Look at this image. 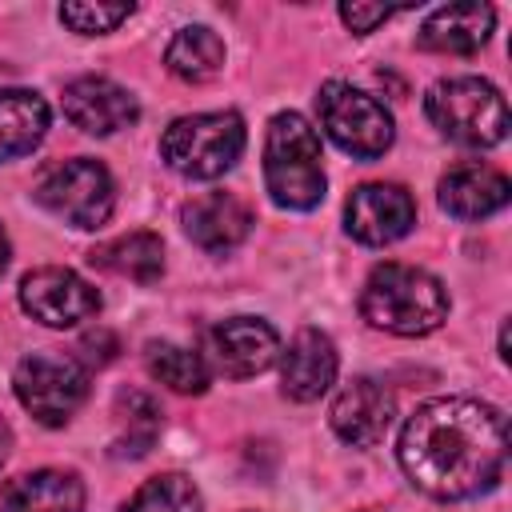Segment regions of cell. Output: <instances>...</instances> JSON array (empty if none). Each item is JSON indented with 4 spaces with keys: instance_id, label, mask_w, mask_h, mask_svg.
<instances>
[{
    "instance_id": "14",
    "label": "cell",
    "mask_w": 512,
    "mask_h": 512,
    "mask_svg": "<svg viewBox=\"0 0 512 512\" xmlns=\"http://www.w3.org/2000/svg\"><path fill=\"white\" fill-rule=\"evenodd\" d=\"M184 232L204 252H232L252 232V208L232 192H204L180 212Z\"/></svg>"
},
{
    "instance_id": "26",
    "label": "cell",
    "mask_w": 512,
    "mask_h": 512,
    "mask_svg": "<svg viewBox=\"0 0 512 512\" xmlns=\"http://www.w3.org/2000/svg\"><path fill=\"white\" fill-rule=\"evenodd\" d=\"M388 16H396V8H384V4H340V20H344L352 32H372V28L384 24Z\"/></svg>"
},
{
    "instance_id": "8",
    "label": "cell",
    "mask_w": 512,
    "mask_h": 512,
    "mask_svg": "<svg viewBox=\"0 0 512 512\" xmlns=\"http://www.w3.org/2000/svg\"><path fill=\"white\" fill-rule=\"evenodd\" d=\"M16 400L48 428H60L72 420V412L88 396V368L76 356L64 352H28L12 372Z\"/></svg>"
},
{
    "instance_id": "23",
    "label": "cell",
    "mask_w": 512,
    "mask_h": 512,
    "mask_svg": "<svg viewBox=\"0 0 512 512\" xmlns=\"http://www.w3.org/2000/svg\"><path fill=\"white\" fill-rule=\"evenodd\" d=\"M120 512H204V500H200V488L184 472H160L144 480L120 504Z\"/></svg>"
},
{
    "instance_id": "1",
    "label": "cell",
    "mask_w": 512,
    "mask_h": 512,
    "mask_svg": "<svg viewBox=\"0 0 512 512\" xmlns=\"http://www.w3.org/2000/svg\"><path fill=\"white\" fill-rule=\"evenodd\" d=\"M404 476L432 500H468L500 484L508 460V420L472 396L420 404L396 444Z\"/></svg>"
},
{
    "instance_id": "4",
    "label": "cell",
    "mask_w": 512,
    "mask_h": 512,
    "mask_svg": "<svg viewBox=\"0 0 512 512\" xmlns=\"http://www.w3.org/2000/svg\"><path fill=\"white\" fill-rule=\"evenodd\" d=\"M424 112L440 128V136L464 148H496L508 136V104L500 88L480 76L436 80L424 96Z\"/></svg>"
},
{
    "instance_id": "16",
    "label": "cell",
    "mask_w": 512,
    "mask_h": 512,
    "mask_svg": "<svg viewBox=\"0 0 512 512\" xmlns=\"http://www.w3.org/2000/svg\"><path fill=\"white\" fill-rule=\"evenodd\" d=\"M508 196H512L508 176L488 164H456L436 188L440 208L456 220H484V216L500 212L508 204Z\"/></svg>"
},
{
    "instance_id": "12",
    "label": "cell",
    "mask_w": 512,
    "mask_h": 512,
    "mask_svg": "<svg viewBox=\"0 0 512 512\" xmlns=\"http://www.w3.org/2000/svg\"><path fill=\"white\" fill-rule=\"evenodd\" d=\"M64 116L88 136H112L140 120V104L108 76H80L64 88Z\"/></svg>"
},
{
    "instance_id": "17",
    "label": "cell",
    "mask_w": 512,
    "mask_h": 512,
    "mask_svg": "<svg viewBox=\"0 0 512 512\" xmlns=\"http://www.w3.org/2000/svg\"><path fill=\"white\" fill-rule=\"evenodd\" d=\"M496 24V12L492 4H480V0H468V4H444L436 8L420 32H416V44L428 48V52H448V56H468L476 52L488 32Z\"/></svg>"
},
{
    "instance_id": "18",
    "label": "cell",
    "mask_w": 512,
    "mask_h": 512,
    "mask_svg": "<svg viewBox=\"0 0 512 512\" xmlns=\"http://www.w3.org/2000/svg\"><path fill=\"white\" fill-rule=\"evenodd\" d=\"M0 512H84V480L64 468H36L0 488Z\"/></svg>"
},
{
    "instance_id": "7",
    "label": "cell",
    "mask_w": 512,
    "mask_h": 512,
    "mask_svg": "<svg viewBox=\"0 0 512 512\" xmlns=\"http://www.w3.org/2000/svg\"><path fill=\"white\" fill-rule=\"evenodd\" d=\"M32 196H36L40 208H48L52 216H60L72 228H100L112 216L116 184H112V176L100 160L76 156V160L52 164L36 180Z\"/></svg>"
},
{
    "instance_id": "20",
    "label": "cell",
    "mask_w": 512,
    "mask_h": 512,
    "mask_svg": "<svg viewBox=\"0 0 512 512\" xmlns=\"http://www.w3.org/2000/svg\"><path fill=\"white\" fill-rule=\"evenodd\" d=\"M88 260L100 272H112V276H124L136 284H152L164 272V244L152 232H128V236H116L108 244H96L88 252Z\"/></svg>"
},
{
    "instance_id": "15",
    "label": "cell",
    "mask_w": 512,
    "mask_h": 512,
    "mask_svg": "<svg viewBox=\"0 0 512 512\" xmlns=\"http://www.w3.org/2000/svg\"><path fill=\"white\" fill-rule=\"evenodd\" d=\"M336 380V348L320 328H300L280 356V384L284 396L308 404L320 400Z\"/></svg>"
},
{
    "instance_id": "24",
    "label": "cell",
    "mask_w": 512,
    "mask_h": 512,
    "mask_svg": "<svg viewBox=\"0 0 512 512\" xmlns=\"http://www.w3.org/2000/svg\"><path fill=\"white\" fill-rule=\"evenodd\" d=\"M116 416H120V436H116V456H144L160 432V408L144 392H120L116 396Z\"/></svg>"
},
{
    "instance_id": "21",
    "label": "cell",
    "mask_w": 512,
    "mask_h": 512,
    "mask_svg": "<svg viewBox=\"0 0 512 512\" xmlns=\"http://www.w3.org/2000/svg\"><path fill=\"white\" fill-rule=\"evenodd\" d=\"M164 64L172 76H180L188 84H204V80L220 76V68H224V40L208 24H188L168 40Z\"/></svg>"
},
{
    "instance_id": "25",
    "label": "cell",
    "mask_w": 512,
    "mask_h": 512,
    "mask_svg": "<svg viewBox=\"0 0 512 512\" xmlns=\"http://www.w3.org/2000/svg\"><path fill=\"white\" fill-rule=\"evenodd\" d=\"M132 16V4H60V20L80 32V36H100V32H112L116 24H124Z\"/></svg>"
},
{
    "instance_id": "3",
    "label": "cell",
    "mask_w": 512,
    "mask_h": 512,
    "mask_svg": "<svg viewBox=\"0 0 512 512\" xmlns=\"http://www.w3.org/2000/svg\"><path fill=\"white\" fill-rule=\"evenodd\" d=\"M264 184L280 208L308 212L324 200V152L300 112H276L264 136Z\"/></svg>"
},
{
    "instance_id": "28",
    "label": "cell",
    "mask_w": 512,
    "mask_h": 512,
    "mask_svg": "<svg viewBox=\"0 0 512 512\" xmlns=\"http://www.w3.org/2000/svg\"><path fill=\"white\" fill-rule=\"evenodd\" d=\"M8 256H12V248H8V232H4V224H0V276H4V268H8Z\"/></svg>"
},
{
    "instance_id": "9",
    "label": "cell",
    "mask_w": 512,
    "mask_h": 512,
    "mask_svg": "<svg viewBox=\"0 0 512 512\" xmlns=\"http://www.w3.org/2000/svg\"><path fill=\"white\" fill-rule=\"evenodd\" d=\"M20 308L48 328H72L100 312V292L80 272L48 264L20 280Z\"/></svg>"
},
{
    "instance_id": "13",
    "label": "cell",
    "mask_w": 512,
    "mask_h": 512,
    "mask_svg": "<svg viewBox=\"0 0 512 512\" xmlns=\"http://www.w3.org/2000/svg\"><path fill=\"white\" fill-rule=\"evenodd\" d=\"M392 416H396V400H392V392H388L380 380H372V376L348 380V384L336 392L332 412H328L332 432H336L344 444H352V448H372V444L388 432Z\"/></svg>"
},
{
    "instance_id": "10",
    "label": "cell",
    "mask_w": 512,
    "mask_h": 512,
    "mask_svg": "<svg viewBox=\"0 0 512 512\" xmlns=\"http://www.w3.org/2000/svg\"><path fill=\"white\" fill-rule=\"evenodd\" d=\"M280 356V336L260 316H228L208 332V360L228 380H248L272 368Z\"/></svg>"
},
{
    "instance_id": "19",
    "label": "cell",
    "mask_w": 512,
    "mask_h": 512,
    "mask_svg": "<svg viewBox=\"0 0 512 512\" xmlns=\"http://www.w3.org/2000/svg\"><path fill=\"white\" fill-rule=\"evenodd\" d=\"M48 104L32 88H4L0 92V164L28 156L48 132Z\"/></svg>"
},
{
    "instance_id": "11",
    "label": "cell",
    "mask_w": 512,
    "mask_h": 512,
    "mask_svg": "<svg viewBox=\"0 0 512 512\" xmlns=\"http://www.w3.org/2000/svg\"><path fill=\"white\" fill-rule=\"evenodd\" d=\"M344 224L360 244H392L412 232L416 200L400 184H360L344 204Z\"/></svg>"
},
{
    "instance_id": "27",
    "label": "cell",
    "mask_w": 512,
    "mask_h": 512,
    "mask_svg": "<svg viewBox=\"0 0 512 512\" xmlns=\"http://www.w3.org/2000/svg\"><path fill=\"white\" fill-rule=\"evenodd\" d=\"M8 452H12V428L0 420V468H4V460H8Z\"/></svg>"
},
{
    "instance_id": "22",
    "label": "cell",
    "mask_w": 512,
    "mask_h": 512,
    "mask_svg": "<svg viewBox=\"0 0 512 512\" xmlns=\"http://www.w3.org/2000/svg\"><path fill=\"white\" fill-rule=\"evenodd\" d=\"M144 364H148L152 380H160V384H168L172 392H184V396H200L212 380L204 356L184 348V344H172V340H152L144 348Z\"/></svg>"
},
{
    "instance_id": "5",
    "label": "cell",
    "mask_w": 512,
    "mask_h": 512,
    "mask_svg": "<svg viewBox=\"0 0 512 512\" xmlns=\"http://www.w3.org/2000/svg\"><path fill=\"white\" fill-rule=\"evenodd\" d=\"M244 152V120L236 112H196L180 116L160 136V156L172 172L188 180L224 176Z\"/></svg>"
},
{
    "instance_id": "2",
    "label": "cell",
    "mask_w": 512,
    "mask_h": 512,
    "mask_svg": "<svg viewBox=\"0 0 512 512\" xmlns=\"http://www.w3.org/2000/svg\"><path fill=\"white\" fill-rule=\"evenodd\" d=\"M360 312L372 328L392 336H428L448 316L444 284L416 264H376L360 288Z\"/></svg>"
},
{
    "instance_id": "6",
    "label": "cell",
    "mask_w": 512,
    "mask_h": 512,
    "mask_svg": "<svg viewBox=\"0 0 512 512\" xmlns=\"http://www.w3.org/2000/svg\"><path fill=\"white\" fill-rule=\"evenodd\" d=\"M316 112H320V124L332 136V144H340L356 160H376L396 140L392 112L376 96L352 88L348 80H328L316 96Z\"/></svg>"
}]
</instances>
